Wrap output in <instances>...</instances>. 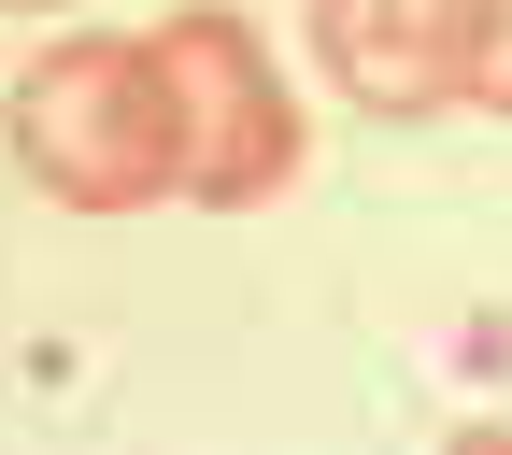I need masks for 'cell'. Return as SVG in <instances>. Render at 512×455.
<instances>
[{"label":"cell","instance_id":"3","mask_svg":"<svg viewBox=\"0 0 512 455\" xmlns=\"http://www.w3.org/2000/svg\"><path fill=\"white\" fill-rule=\"evenodd\" d=\"M313 57L356 114H456V0H313Z\"/></svg>","mask_w":512,"mask_h":455},{"label":"cell","instance_id":"5","mask_svg":"<svg viewBox=\"0 0 512 455\" xmlns=\"http://www.w3.org/2000/svg\"><path fill=\"white\" fill-rule=\"evenodd\" d=\"M441 455H512V427H456V441H441Z\"/></svg>","mask_w":512,"mask_h":455},{"label":"cell","instance_id":"4","mask_svg":"<svg viewBox=\"0 0 512 455\" xmlns=\"http://www.w3.org/2000/svg\"><path fill=\"white\" fill-rule=\"evenodd\" d=\"M456 114H512V0H456Z\"/></svg>","mask_w":512,"mask_h":455},{"label":"cell","instance_id":"1","mask_svg":"<svg viewBox=\"0 0 512 455\" xmlns=\"http://www.w3.org/2000/svg\"><path fill=\"white\" fill-rule=\"evenodd\" d=\"M15 171L72 214H143L185 200V114L157 72V29H72L15 72Z\"/></svg>","mask_w":512,"mask_h":455},{"label":"cell","instance_id":"2","mask_svg":"<svg viewBox=\"0 0 512 455\" xmlns=\"http://www.w3.org/2000/svg\"><path fill=\"white\" fill-rule=\"evenodd\" d=\"M157 72H171V114H185V200L200 214H256L299 185V100L271 72V43H256L228 0L157 29Z\"/></svg>","mask_w":512,"mask_h":455}]
</instances>
